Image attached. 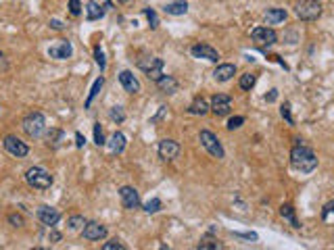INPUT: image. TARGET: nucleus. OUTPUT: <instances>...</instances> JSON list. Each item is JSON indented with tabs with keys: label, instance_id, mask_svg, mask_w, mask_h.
Wrapping results in <instances>:
<instances>
[{
	"label": "nucleus",
	"instance_id": "obj_34",
	"mask_svg": "<svg viewBox=\"0 0 334 250\" xmlns=\"http://www.w3.org/2000/svg\"><path fill=\"white\" fill-rule=\"evenodd\" d=\"M280 115H282V119H286L288 125H295V119H293V115H291V104H288V102L282 104V109H280Z\"/></svg>",
	"mask_w": 334,
	"mask_h": 250
},
{
	"label": "nucleus",
	"instance_id": "obj_23",
	"mask_svg": "<svg viewBox=\"0 0 334 250\" xmlns=\"http://www.w3.org/2000/svg\"><path fill=\"white\" fill-rule=\"evenodd\" d=\"M286 19V11L284 8H269L266 13V21L267 25H276V23H282Z\"/></svg>",
	"mask_w": 334,
	"mask_h": 250
},
{
	"label": "nucleus",
	"instance_id": "obj_8",
	"mask_svg": "<svg viewBox=\"0 0 334 250\" xmlns=\"http://www.w3.org/2000/svg\"><path fill=\"white\" fill-rule=\"evenodd\" d=\"M82 236H84V240H90V242H99V240H102L104 236H107V227H104L102 223L88 221L82 227Z\"/></svg>",
	"mask_w": 334,
	"mask_h": 250
},
{
	"label": "nucleus",
	"instance_id": "obj_46",
	"mask_svg": "<svg viewBox=\"0 0 334 250\" xmlns=\"http://www.w3.org/2000/svg\"><path fill=\"white\" fill-rule=\"evenodd\" d=\"M276 98H278V90H271L269 94H266V100H267V102H274Z\"/></svg>",
	"mask_w": 334,
	"mask_h": 250
},
{
	"label": "nucleus",
	"instance_id": "obj_22",
	"mask_svg": "<svg viewBox=\"0 0 334 250\" xmlns=\"http://www.w3.org/2000/svg\"><path fill=\"white\" fill-rule=\"evenodd\" d=\"M209 111H211V104L205 100V98H195V102L188 106V113H190V115H200V117H203V115H207Z\"/></svg>",
	"mask_w": 334,
	"mask_h": 250
},
{
	"label": "nucleus",
	"instance_id": "obj_10",
	"mask_svg": "<svg viewBox=\"0 0 334 250\" xmlns=\"http://www.w3.org/2000/svg\"><path fill=\"white\" fill-rule=\"evenodd\" d=\"M251 38H253V42H257L259 46H271V44H276L278 33L271 28H255L251 31Z\"/></svg>",
	"mask_w": 334,
	"mask_h": 250
},
{
	"label": "nucleus",
	"instance_id": "obj_4",
	"mask_svg": "<svg viewBox=\"0 0 334 250\" xmlns=\"http://www.w3.org/2000/svg\"><path fill=\"white\" fill-rule=\"evenodd\" d=\"M295 13L301 21H315L322 15L320 0H301L295 4Z\"/></svg>",
	"mask_w": 334,
	"mask_h": 250
},
{
	"label": "nucleus",
	"instance_id": "obj_24",
	"mask_svg": "<svg viewBox=\"0 0 334 250\" xmlns=\"http://www.w3.org/2000/svg\"><path fill=\"white\" fill-rule=\"evenodd\" d=\"M63 140H65V133L61 131V129L50 127V129L46 131V144H48V146L57 148V146H61V142H63Z\"/></svg>",
	"mask_w": 334,
	"mask_h": 250
},
{
	"label": "nucleus",
	"instance_id": "obj_7",
	"mask_svg": "<svg viewBox=\"0 0 334 250\" xmlns=\"http://www.w3.org/2000/svg\"><path fill=\"white\" fill-rule=\"evenodd\" d=\"M163 59H140L138 61V67L144 71V73L151 77V79H159L161 75H163Z\"/></svg>",
	"mask_w": 334,
	"mask_h": 250
},
{
	"label": "nucleus",
	"instance_id": "obj_42",
	"mask_svg": "<svg viewBox=\"0 0 334 250\" xmlns=\"http://www.w3.org/2000/svg\"><path fill=\"white\" fill-rule=\"evenodd\" d=\"M199 248H200V250H207V248L215 250V248H222V246H219L217 242H200V244H199Z\"/></svg>",
	"mask_w": 334,
	"mask_h": 250
},
{
	"label": "nucleus",
	"instance_id": "obj_41",
	"mask_svg": "<svg viewBox=\"0 0 334 250\" xmlns=\"http://www.w3.org/2000/svg\"><path fill=\"white\" fill-rule=\"evenodd\" d=\"M8 221H11L15 227H21V225H23V217H21V215H8Z\"/></svg>",
	"mask_w": 334,
	"mask_h": 250
},
{
	"label": "nucleus",
	"instance_id": "obj_43",
	"mask_svg": "<svg viewBox=\"0 0 334 250\" xmlns=\"http://www.w3.org/2000/svg\"><path fill=\"white\" fill-rule=\"evenodd\" d=\"M84 144H86V138L82 136L80 131H77V133H75V146H77V148H84Z\"/></svg>",
	"mask_w": 334,
	"mask_h": 250
},
{
	"label": "nucleus",
	"instance_id": "obj_25",
	"mask_svg": "<svg viewBox=\"0 0 334 250\" xmlns=\"http://www.w3.org/2000/svg\"><path fill=\"white\" fill-rule=\"evenodd\" d=\"M104 8H100L99 4H94V2H88L86 6V17H88V21H96V19H102L104 17Z\"/></svg>",
	"mask_w": 334,
	"mask_h": 250
},
{
	"label": "nucleus",
	"instance_id": "obj_27",
	"mask_svg": "<svg viewBox=\"0 0 334 250\" xmlns=\"http://www.w3.org/2000/svg\"><path fill=\"white\" fill-rule=\"evenodd\" d=\"M161 200L159 198H151L148 202H144V213H148V215H155V213H159L161 211Z\"/></svg>",
	"mask_w": 334,
	"mask_h": 250
},
{
	"label": "nucleus",
	"instance_id": "obj_33",
	"mask_svg": "<svg viewBox=\"0 0 334 250\" xmlns=\"http://www.w3.org/2000/svg\"><path fill=\"white\" fill-rule=\"evenodd\" d=\"M111 119L117 121V123H124V121H126L124 109H121V106H113V109H111Z\"/></svg>",
	"mask_w": 334,
	"mask_h": 250
},
{
	"label": "nucleus",
	"instance_id": "obj_12",
	"mask_svg": "<svg viewBox=\"0 0 334 250\" xmlns=\"http://www.w3.org/2000/svg\"><path fill=\"white\" fill-rule=\"evenodd\" d=\"M190 55L195 59H205V61H211V62L219 61V52L213 46H209V44H195V46L190 48Z\"/></svg>",
	"mask_w": 334,
	"mask_h": 250
},
{
	"label": "nucleus",
	"instance_id": "obj_29",
	"mask_svg": "<svg viewBox=\"0 0 334 250\" xmlns=\"http://www.w3.org/2000/svg\"><path fill=\"white\" fill-rule=\"evenodd\" d=\"M144 17L148 19V25H151V30H157L159 28V19H157V13L153 11V8H144Z\"/></svg>",
	"mask_w": 334,
	"mask_h": 250
},
{
	"label": "nucleus",
	"instance_id": "obj_20",
	"mask_svg": "<svg viewBox=\"0 0 334 250\" xmlns=\"http://www.w3.org/2000/svg\"><path fill=\"white\" fill-rule=\"evenodd\" d=\"M163 11H165V15H173V17L186 15L188 13V2H186V0H175V2L165 4Z\"/></svg>",
	"mask_w": 334,
	"mask_h": 250
},
{
	"label": "nucleus",
	"instance_id": "obj_44",
	"mask_svg": "<svg viewBox=\"0 0 334 250\" xmlns=\"http://www.w3.org/2000/svg\"><path fill=\"white\" fill-rule=\"evenodd\" d=\"M50 28H52V30H57V31H61V30H63V28H65V25H63V23H61L59 19H52V21H50Z\"/></svg>",
	"mask_w": 334,
	"mask_h": 250
},
{
	"label": "nucleus",
	"instance_id": "obj_47",
	"mask_svg": "<svg viewBox=\"0 0 334 250\" xmlns=\"http://www.w3.org/2000/svg\"><path fill=\"white\" fill-rule=\"evenodd\" d=\"M50 240H52V242H59L61 234H59V231H50Z\"/></svg>",
	"mask_w": 334,
	"mask_h": 250
},
{
	"label": "nucleus",
	"instance_id": "obj_13",
	"mask_svg": "<svg viewBox=\"0 0 334 250\" xmlns=\"http://www.w3.org/2000/svg\"><path fill=\"white\" fill-rule=\"evenodd\" d=\"M71 55H73V46H71V42H67V40H59L55 46L48 48V57L57 59V61H65Z\"/></svg>",
	"mask_w": 334,
	"mask_h": 250
},
{
	"label": "nucleus",
	"instance_id": "obj_30",
	"mask_svg": "<svg viewBox=\"0 0 334 250\" xmlns=\"http://www.w3.org/2000/svg\"><path fill=\"white\" fill-rule=\"evenodd\" d=\"M94 59H96V65L100 67V71L107 69V61H104V52L100 46H94Z\"/></svg>",
	"mask_w": 334,
	"mask_h": 250
},
{
	"label": "nucleus",
	"instance_id": "obj_18",
	"mask_svg": "<svg viewBox=\"0 0 334 250\" xmlns=\"http://www.w3.org/2000/svg\"><path fill=\"white\" fill-rule=\"evenodd\" d=\"M157 88H159L163 94H175L180 90V84H178V79L171 75H161L157 79Z\"/></svg>",
	"mask_w": 334,
	"mask_h": 250
},
{
	"label": "nucleus",
	"instance_id": "obj_9",
	"mask_svg": "<svg viewBox=\"0 0 334 250\" xmlns=\"http://www.w3.org/2000/svg\"><path fill=\"white\" fill-rule=\"evenodd\" d=\"M232 111V98L228 94H215L211 98V113H215L217 117H226Z\"/></svg>",
	"mask_w": 334,
	"mask_h": 250
},
{
	"label": "nucleus",
	"instance_id": "obj_16",
	"mask_svg": "<svg viewBox=\"0 0 334 250\" xmlns=\"http://www.w3.org/2000/svg\"><path fill=\"white\" fill-rule=\"evenodd\" d=\"M119 84L124 86V90L128 94H138L140 92V82L136 79V75L132 71H121L119 73Z\"/></svg>",
	"mask_w": 334,
	"mask_h": 250
},
{
	"label": "nucleus",
	"instance_id": "obj_5",
	"mask_svg": "<svg viewBox=\"0 0 334 250\" xmlns=\"http://www.w3.org/2000/svg\"><path fill=\"white\" fill-rule=\"evenodd\" d=\"M199 140H200V144H203V148H205L213 158H224V155H226V153H224V146H222V142L217 140L215 133L203 129V131L199 133Z\"/></svg>",
	"mask_w": 334,
	"mask_h": 250
},
{
	"label": "nucleus",
	"instance_id": "obj_2",
	"mask_svg": "<svg viewBox=\"0 0 334 250\" xmlns=\"http://www.w3.org/2000/svg\"><path fill=\"white\" fill-rule=\"evenodd\" d=\"M25 182L32 188H36V190H48L52 186V175L42 167H30L25 171Z\"/></svg>",
	"mask_w": 334,
	"mask_h": 250
},
{
	"label": "nucleus",
	"instance_id": "obj_11",
	"mask_svg": "<svg viewBox=\"0 0 334 250\" xmlns=\"http://www.w3.org/2000/svg\"><path fill=\"white\" fill-rule=\"evenodd\" d=\"M119 198H121V204H124V209L128 211H134L140 207V194L136 188H130V186H124L119 190Z\"/></svg>",
	"mask_w": 334,
	"mask_h": 250
},
{
	"label": "nucleus",
	"instance_id": "obj_38",
	"mask_svg": "<svg viewBox=\"0 0 334 250\" xmlns=\"http://www.w3.org/2000/svg\"><path fill=\"white\" fill-rule=\"evenodd\" d=\"M234 236L236 238H244V240H257V234H255V231H234Z\"/></svg>",
	"mask_w": 334,
	"mask_h": 250
},
{
	"label": "nucleus",
	"instance_id": "obj_14",
	"mask_svg": "<svg viewBox=\"0 0 334 250\" xmlns=\"http://www.w3.org/2000/svg\"><path fill=\"white\" fill-rule=\"evenodd\" d=\"M180 155V144L175 140H161L159 142V158L161 160H173Z\"/></svg>",
	"mask_w": 334,
	"mask_h": 250
},
{
	"label": "nucleus",
	"instance_id": "obj_36",
	"mask_svg": "<svg viewBox=\"0 0 334 250\" xmlns=\"http://www.w3.org/2000/svg\"><path fill=\"white\" fill-rule=\"evenodd\" d=\"M69 13H71L73 17L82 15V2L80 0H69Z\"/></svg>",
	"mask_w": 334,
	"mask_h": 250
},
{
	"label": "nucleus",
	"instance_id": "obj_6",
	"mask_svg": "<svg viewBox=\"0 0 334 250\" xmlns=\"http://www.w3.org/2000/svg\"><path fill=\"white\" fill-rule=\"evenodd\" d=\"M2 146L8 155H13L17 158H23V156H28L30 155V146L25 144V142H21L17 136H6L2 140Z\"/></svg>",
	"mask_w": 334,
	"mask_h": 250
},
{
	"label": "nucleus",
	"instance_id": "obj_37",
	"mask_svg": "<svg viewBox=\"0 0 334 250\" xmlns=\"http://www.w3.org/2000/svg\"><path fill=\"white\" fill-rule=\"evenodd\" d=\"M244 123V117H240V115H236V117H232L230 121H228V129H238L240 127V125Z\"/></svg>",
	"mask_w": 334,
	"mask_h": 250
},
{
	"label": "nucleus",
	"instance_id": "obj_39",
	"mask_svg": "<svg viewBox=\"0 0 334 250\" xmlns=\"http://www.w3.org/2000/svg\"><path fill=\"white\" fill-rule=\"evenodd\" d=\"M330 215H334V200H330L326 207H324V211H322V219H328Z\"/></svg>",
	"mask_w": 334,
	"mask_h": 250
},
{
	"label": "nucleus",
	"instance_id": "obj_17",
	"mask_svg": "<svg viewBox=\"0 0 334 250\" xmlns=\"http://www.w3.org/2000/svg\"><path fill=\"white\" fill-rule=\"evenodd\" d=\"M236 75V65L232 62H224V65H217V69L213 71V77L215 82H230V79Z\"/></svg>",
	"mask_w": 334,
	"mask_h": 250
},
{
	"label": "nucleus",
	"instance_id": "obj_19",
	"mask_svg": "<svg viewBox=\"0 0 334 250\" xmlns=\"http://www.w3.org/2000/svg\"><path fill=\"white\" fill-rule=\"evenodd\" d=\"M107 146H109V150L113 155H121L126 150V136L121 131H115L111 136V140L107 142Z\"/></svg>",
	"mask_w": 334,
	"mask_h": 250
},
{
	"label": "nucleus",
	"instance_id": "obj_1",
	"mask_svg": "<svg viewBox=\"0 0 334 250\" xmlns=\"http://www.w3.org/2000/svg\"><path fill=\"white\" fill-rule=\"evenodd\" d=\"M291 165L301 173H311L315 167H318V156L311 148L303 146L301 142L291 150Z\"/></svg>",
	"mask_w": 334,
	"mask_h": 250
},
{
	"label": "nucleus",
	"instance_id": "obj_26",
	"mask_svg": "<svg viewBox=\"0 0 334 250\" xmlns=\"http://www.w3.org/2000/svg\"><path fill=\"white\" fill-rule=\"evenodd\" d=\"M102 84H104V79L102 77H99L94 82V86H92V90H90V94H88V98H86V109H90V104H92V100L96 98V94L100 92V88H102Z\"/></svg>",
	"mask_w": 334,
	"mask_h": 250
},
{
	"label": "nucleus",
	"instance_id": "obj_48",
	"mask_svg": "<svg viewBox=\"0 0 334 250\" xmlns=\"http://www.w3.org/2000/svg\"><path fill=\"white\" fill-rule=\"evenodd\" d=\"M117 2H119V4H128V2H130V0H117Z\"/></svg>",
	"mask_w": 334,
	"mask_h": 250
},
{
	"label": "nucleus",
	"instance_id": "obj_40",
	"mask_svg": "<svg viewBox=\"0 0 334 250\" xmlns=\"http://www.w3.org/2000/svg\"><path fill=\"white\" fill-rule=\"evenodd\" d=\"M90 2L99 4L100 8H104V11H109V8H113V2H111V0H90Z\"/></svg>",
	"mask_w": 334,
	"mask_h": 250
},
{
	"label": "nucleus",
	"instance_id": "obj_21",
	"mask_svg": "<svg viewBox=\"0 0 334 250\" xmlns=\"http://www.w3.org/2000/svg\"><path fill=\"white\" fill-rule=\"evenodd\" d=\"M280 217L286 219L295 229L301 227V223H299V219L295 215V207H293V204H282V207H280Z\"/></svg>",
	"mask_w": 334,
	"mask_h": 250
},
{
	"label": "nucleus",
	"instance_id": "obj_28",
	"mask_svg": "<svg viewBox=\"0 0 334 250\" xmlns=\"http://www.w3.org/2000/svg\"><path fill=\"white\" fill-rule=\"evenodd\" d=\"M255 82H257V75H253V73H244V75H240V88L242 90H251V88L255 86Z\"/></svg>",
	"mask_w": 334,
	"mask_h": 250
},
{
	"label": "nucleus",
	"instance_id": "obj_35",
	"mask_svg": "<svg viewBox=\"0 0 334 250\" xmlns=\"http://www.w3.org/2000/svg\"><path fill=\"white\" fill-rule=\"evenodd\" d=\"M102 250H126V244L121 240H111V242H104Z\"/></svg>",
	"mask_w": 334,
	"mask_h": 250
},
{
	"label": "nucleus",
	"instance_id": "obj_15",
	"mask_svg": "<svg viewBox=\"0 0 334 250\" xmlns=\"http://www.w3.org/2000/svg\"><path fill=\"white\" fill-rule=\"evenodd\" d=\"M38 219L42 225H46V227H55L57 223L61 221V213L57 209H52V207H40L38 209Z\"/></svg>",
	"mask_w": 334,
	"mask_h": 250
},
{
	"label": "nucleus",
	"instance_id": "obj_45",
	"mask_svg": "<svg viewBox=\"0 0 334 250\" xmlns=\"http://www.w3.org/2000/svg\"><path fill=\"white\" fill-rule=\"evenodd\" d=\"M8 69V62H6V57L0 52V71H6Z\"/></svg>",
	"mask_w": 334,
	"mask_h": 250
},
{
	"label": "nucleus",
	"instance_id": "obj_32",
	"mask_svg": "<svg viewBox=\"0 0 334 250\" xmlns=\"http://www.w3.org/2000/svg\"><path fill=\"white\" fill-rule=\"evenodd\" d=\"M84 217L82 215H71V217H69L67 219V225H69V229H80L82 225H84Z\"/></svg>",
	"mask_w": 334,
	"mask_h": 250
},
{
	"label": "nucleus",
	"instance_id": "obj_3",
	"mask_svg": "<svg viewBox=\"0 0 334 250\" xmlns=\"http://www.w3.org/2000/svg\"><path fill=\"white\" fill-rule=\"evenodd\" d=\"M23 131L28 133L30 138H40L44 131H46V119H44V115L38 113V111H33L30 115H25V119H23Z\"/></svg>",
	"mask_w": 334,
	"mask_h": 250
},
{
	"label": "nucleus",
	"instance_id": "obj_31",
	"mask_svg": "<svg viewBox=\"0 0 334 250\" xmlns=\"http://www.w3.org/2000/svg\"><path fill=\"white\" fill-rule=\"evenodd\" d=\"M94 142H96V146H104V144H107V142H104V133H102L100 123H94Z\"/></svg>",
	"mask_w": 334,
	"mask_h": 250
}]
</instances>
